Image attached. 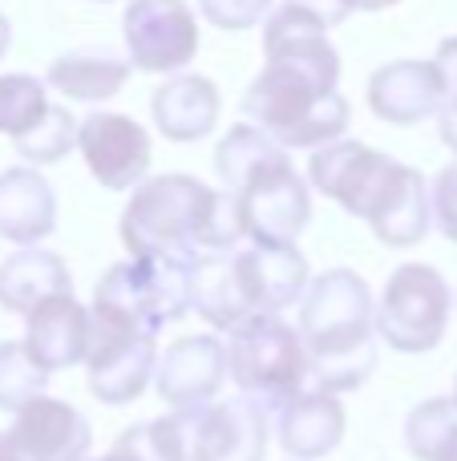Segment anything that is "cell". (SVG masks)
<instances>
[{
    "instance_id": "37",
    "label": "cell",
    "mask_w": 457,
    "mask_h": 461,
    "mask_svg": "<svg viewBox=\"0 0 457 461\" xmlns=\"http://www.w3.org/2000/svg\"><path fill=\"white\" fill-rule=\"evenodd\" d=\"M453 401H457V376H453Z\"/></svg>"
},
{
    "instance_id": "17",
    "label": "cell",
    "mask_w": 457,
    "mask_h": 461,
    "mask_svg": "<svg viewBox=\"0 0 457 461\" xmlns=\"http://www.w3.org/2000/svg\"><path fill=\"white\" fill-rule=\"evenodd\" d=\"M21 344L49 376L61 373V368L81 365L85 348H89V308L77 303L73 292L49 295L45 303H37V308L24 316Z\"/></svg>"
},
{
    "instance_id": "25",
    "label": "cell",
    "mask_w": 457,
    "mask_h": 461,
    "mask_svg": "<svg viewBox=\"0 0 457 461\" xmlns=\"http://www.w3.org/2000/svg\"><path fill=\"white\" fill-rule=\"evenodd\" d=\"M405 446L417 461H457V401L429 397L405 417Z\"/></svg>"
},
{
    "instance_id": "5",
    "label": "cell",
    "mask_w": 457,
    "mask_h": 461,
    "mask_svg": "<svg viewBox=\"0 0 457 461\" xmlns=\"http://www.w3.org/2000/svg\"><path fill=\"white\" fill-rule=\"evenodd\" d=\"M191 263L178 255H130L94 287V316L118 328L158 336L191 312Z\"/></svg>"
},
{
    "instance_id": "39",
    "label": "cell",
    "mask_w": 457,
    "mask_h": 461,
    "mask_svg": "<svg viewBox=\"0 0 457 461\" xmlns=\"http://www.w3.org/2000/svg\"><path fill=\"white\" fill-rule=\"evenodd\" d=\"M291 461H296V457H291Z\"/></svg>"
},
{
    "instance_id": "16",
    "label": "cell",
    "mask_w": 457,
    "mask_h": 461,
    "mask_svg": "<svg viewBox=\"0 0 457 461\" xmlns=\"http://www.w3.org/2000/svg\"><path fill=\"white\" fill-rule=\"evenodd\" d=\"M445 105V81L434 61H389L369 77V110L393 126H417Z\"/></svg>"
},
{
    "instance_id": "28",
    "label": "cell",
    "mask_w": 457,
    "mask_h": 461,
    "mask_svg": "<svg viewBox=\"0 0 457 461\" xmlns=\"http://www.w3.org/2000/svg\"><path fill=\"white\" fill-rule=\"evenodd\" d=\"M45 384H49V373L24 352L21 340H0V409L16 413L32 397H40Z\"/></svg>"
},
{
    "instance_id": "13",
    "label": "cell",
    "mask_w": 457,
    "mask_h": 461,
    "mask_svg": "<svg viewBox=\"0 0 457 461\" xmlns=\"http://www.w3.org/2000/svg\"><path fill=\"white\" fill-rule=\"evenodd\" d=\"M4 441L24 461H85L89 446H94V429L77 405L40 393L29 405L16 409Z\"/></svg>"
},
{
    "instance_id": "35",
    "label": "cell",
    "mask_w": 457,
    "mask_h": 461,
    "mask_svg": "<svg viewBox=\"0 0 457 461\" xmlns=\"http://www.w3.org/2000/svg\"><path fill=\"white\" fill-rule=\"evenodd\" d=\"M8 45H13V24H8V16L0 13V61H4Z\"/></svg>"
},
{
    "instance_id": "36",
    "label": "cell",
    "mask_w": 457,
    "mask_h": 461,
    "mask_svg": "<svg viewBox=\"0 0 457 461\" xmlns=\"http://www.w3.org/2000/svg\"><path fill=\"white\" fill-rule=\"evenodd\" d=\"M0 461H24V457L16 454V449L8 446V441H4V433H0Z\"/></svg>"
},
{
    "instance_id": "27",
    "label": "cell",
    "mask_w": 457,
    "mask_h": 461,
    "mask_svg": "<svg viewBox=\"0 0 457 461\" xmlns=\"http://www.w3.org/2000/svg\"><path fill=\"white\" fill-rule=\"evenodd\" d=\"M13 146H16V154H21L29 167H49V162H61L65 154L77 146V122H73V113L65 110V105L49 102V110L40 113V118L32 122L24 134H16Z\"/></svg>"
},
{
    "instance_id": "26",
    "label": "cell",
    "mask_w": 457,
    "mask_h": 461,
    "mask_svg": "<svg viewBox=\"0 0 457 461\" xmlns=\"http://www.w3.org/2000/svg\"><path fill=\"white\" fill-rule=\"evenodd\" d=\"M102 461H186L178 417L166 413V417H154V421L121 429Z\"/></svg>"
},
{
    "instance_id": "40",
    "label": "cell",
    "mask_w": 457,
    "mask_h": 461,
    "mask_svg": "<svg viewBox=\"0 0 457 461\" xmlns=\"http://www.w3.org/2000/svg\"><path fill=\"white\" fill-rule=\"evenodd\" d=\"M85 461H89V457H85Z\"/></svg>"
},
{
    "instance_id": "6",
    "label": "cell",
    "mask_w": 457,
    "mask_h": 461,
    "mask_svg": "<svg viewBox=\"0 0 457 461\" xmlns=\"http://www.w3.org/2000/svg\"><path fill=\"white\" fill-rule=\"evenodd\" d=\"M227 376L239 384L243 397L259 401L272 413L300 389H308V352L300 332L283 316H255L227 328Z\"/></svg>"
},
{
    "instance_id": "19",
    "label": "cell",
    "mask_w": 457,
    "mask_h": 461,
    "mask_svg": "<svg viewBox=\"0 0 457 461\" xmlns=\"http://www.w3.org/2000/svg\"><path fill=\"white\" fill-rule=\"evenodd\" d=\"M57 230V194L37 167L0 170V239L37 247Z\"/></svg>"
},
{
    "instance_id": "11",
    "label": "cell",
    "mask_w": 457,
    "mask_h": 461,
    "mask_svg": "<svg viewBox=\"0 0 457 461\" xmlns=\"http://www.w3.org/2000/svg\"><path fill=\"white\" fill-rule=\"evenodd\" d=\"M401 162L389 158L385 150H372L353 138H336L328 146H316L312 162H308V183L324 194V199L340 203L353 219H369L385 186L393 183Z\"/></svg>"
},
{
    "instance_id": "10",
    "label": "cell",
    "mask_w": 457,
    "mask_h": 461,
    "mask_svg": "<svg viewBox=\"0 0 457 461\" xmlns=\"http://www.w3.org/2000/svg\"><path fill=\"white\" fill-rule=\"evenodd\" d=\"M158 340L134 328H118L110 320H97L89 312V348H85V376L89 393L102 405H130L154 381Z\"/></svg>"
},
{
    "instance_id": "22",
    "label": "cell",
    "mask_w": 457,
    "mask_h": 461,
    "mask_svg": "<svg viewBox=\"0 0 457 461\" xmlns=\"http://www.w3.org/2000/svg\"><path fill=\"white\" fill-rule=\"evenodd\" d=\"M61 292H73V276L61 255L49 247H21L0 263V308L13 316H29L37 303Z\"/></svg>"
},
{
    "instance_id": "34",
    "label": "cell",
    "mask_w": 457,
    "mask_h": 461,
    "mask_svg": "<svg viewBox=\"0 0 457 461\" xmlns=\"http://www.w3.org/2000/svg\"><path fill=\"white\" fill-rule=\"evenodd\" d=\"M348 5H353V13L356 8H361V13H381V8H393L397 0H348Z\"/></svg>"
},
{
    "instance_id": "12",
    "label": "cell",
    "mask_w": 457,
    "mask_h": 461,
    "mask_svg": "<svg viewBox=\"0 0 457 461\" xmlns=\"http://www.w3.org/2000/svg\"><path fill=\"white\" fill-rule=\"evenodd\" d=\"M77 150L85 158L89 175L105 191H134L150 175L154 146L146 126L113 110H97L85 122H77Z\"/></svg>"
},
{
    "instance_id": "24",
    "label": "cell",
    "mask_w": 457,
    "mask_h": 461,
    "mask_svg": "<svg viewBox=\"0 0 457 461\" xmlns=\"http://www.w3.org/2000/svg\"><path fill=\"white\" fill-rule=\"evenodd\" d=\"M130 81V61L105 49H77L49 65V86L69 102H110Z\"/></svg>"
},
{
    "instance_id": "4",
    "label": "cell",
    "mask_w": 457,
    "mask_h": 461,
    "mask_svg": "<svg viewBox=\"0 0 457 461\" xmlns=\"http://www.w3.org/2000/svg\"><path fill=\"white\" fill-rule=\"evenodd\" d=\"M215 170L239 207L247 243H296L312 223V194L304 175L291 167L288 150L251 122L223 134Z\"/></svg>"
},
{
    "instance_id": "31",
    "label": "cell",
    "mask_w": 457,
    "mask_h": 461,
    "mask_svg": "<svg viewBox=\"0 0 457 461\" xmlns=\"http://www.w3.org/2000/svg\"><path fill=\"white\" fill-rule=\"evenodd\" d=\"M199 13L207 16L215 29L243 32V29H255V24L272 13V0H199Z\"/></svg>"
},
{
    "instance_id": "14",
    "label": "cell",
    "mask_w": 457,
    "mask_h": 461,
    "mask_svg": "<svg viewBox=\"0 0 457 461\" xmlns=\"http://www.w3.org/2000/svg\"><path fill=\"white\" fill-rule=\"evenodd\" d=\"M231 259H235V276H239L251 316L255 312L280 316V312L296 308L304 300L308 259L296 243H247V247H235Z\"/></svg>"
},
{
    "instance_id": "1",
    "label": "cell",
    "mask_w": 457,
    "mask_h": 461,
    "mask_svg": "<svg viewBox=\"0 0 457 461\" xmlns=\"http://www.w3.org/2000/svg\"><path fill=\"white\" fill-rule=\"evenodd\" d=\"M267 65L243 94V113L283 150H316L348 130V102L336 94L340 53L328 24L304 8H275L264 24Z\"/></svg>"
},
{
    "instance_id": "15",
    "label": "cell",
    "mask_w": 457,
    "mask_h": 461,
    "mask_svg": "<svg viewBox=\"0 0 457 461\" xmlns=\"http://www.w3.org/2000/svg\"><path fill=\"white\" fill-rule=\"evenodd\" d=\"M227 381V348L219 336H183L154 360V389L170 409H194L219 397Z\"/></svg>"
},
{
    "instance_id": "33",
    "label": "cell",
    "mask_w": 457,
    "mask_h": 461,
    "mask_svg": "<svg viewBox=\"0 0 457 461\" xmlns=\"http://www.w3.org/2000/svg\"><path fill=\"white\" fill-rule=\"evenodd\" d=\"M283 5L304 8V13H312L316 21H324L328 29H336V24L353 13V5H348V0H283Z\"/></svg>"
},
{
    "instance_id": "8",
    "label": "cell",
    "mask_w": 457,
    "mask_h": 461,
    "mask_svg": "<svg viewBox=\"0 0 457 461\" xmlns=\"http://www.w3.org/2000/svg\"><path fill=\"white\" fill-rule=\"evenodd\" d=\"M183 429L186 461H264L272 446L267 409L251 397L207 401L194 409H170Z\"/></svg>"
},
{
    "instance_id": "21",
    "label": "cell",
    "mask_w": 457,
    "mask_h": 461,
    "mask_svg": "<svg viewBox=\"0 0 457 461\" xmlns=\"http://www.w3.org/2000/svg\"><path fill=\"white\" fill-rule=\"evenodd\" d=\"M364 223L372 227V235L385 247H417L429 235V227H434L426 175L401 162L397 178L389 183V191L381 194V203L372 207V215Z\"/></svg>"
},
{
    "instance_id": "9",
    "label": "cell",
    "mask_w": 457,
    "mask_h": 461,
    "mask_svg": "<svg viewBox=\"0 0 457 461\" xmlns=\"http://www.w3.org/2000/svg\"><path fill=\"white\" fill-rule=\"evenodd\" d=\"M130 69L183 73L199 53V16L186 0H130L121 16Z\"/></svg>"
},
{
    "instance_id": "3",
    "label": "cell",
    "mask_w": 457,
    "mask_h": 461,
    "mask_svg": "<svg viewBox=\"0 0 457 461\" xmlns=\"http://www.w3.org/2000/svg\"><path fill=\"white\" fill-rule=\"evenodd\" d=\"M372 292L353 267H332L308 279L300 300V340L308 352V384L328 393H353L377 368V324Z\"/></svg>"
},
{
    "instance_id": "7",
    "label": "cell",
    "mask_w": 457,
    "mask_h": 461,
    "mask_svg": "<svg viewBox=\"0 0 457 461\" xmlns=\"http://www.w3.org/2000/svg\"><path fill=\"white\" fill-rule=\"evenodd\" d=\"M453 312V292L445 276L429 263H401L389 276L381 303L372 308V324L385 344L397 352H429L442 344L445 328H450Z\"/></svg>"
},
{
    "instance_id": "32",
    "label": "cell",
    "mask_w": 457,
    "mask_h": 461,
    "mask_svg": "<svg viewBox=\"0 0 457 461\" xmlns=\"http://www.w3.org/2000/svg\"><path fill=\"white\" fill-rule=\"evenodd\" d=\"M429 207H434V223L450 243H457V162L442 170L429 186Z\"/></svg>"
},
{
    "instance_id": "23",
    "label": "cell",
    "mask_w": 457,
    "mask_h": 461,
    "mask_svg": "<svg viewBox=\"0 0 457 461\" xmlns=\"http://www.w3.org/2000/svg\"><path fill=\"white\" fill-rule=\"evenodd\" d=\"M191 312H199L215 332H227L239 320L251 316L247 300H243L239 276H235L231 251L215 255H194L191 263Z\"/></svg>"
},
{
    "instance_id": "29",
    "label": "cell",
    "mask_w": 457,
    "mask_h": 461,
    "mask_svg": "<svg viewBox=\"0 0 457 461\" xmlns=\"http://www.w3.org/2000/svg\"><path fill=\"white\" fill-rule=\"evenodd\" d=\"M49 110V94L29 73H4L0 77V134L16 138Z\"/></svg>"
},
{
    "instance_id": "18",
    "label": "cell",
    "mask_w": 457,
    "mask_h": 461,
    "mask_svg": "<svg viewBox=\"0 0 457 461\" xmlns=\"http://www.w3.org/2000/svg\"><path fill=\"white\" fill-rule=\"evenodd\" d=\"M345 405L328 389H300L291 401L275 409V438L283 454L296 461H320L345 441Z\"/></svg>"
},
{
    "instance_id": "30",
    "label": "cell",
    "mask_w": 457,
    "mask_h": 461,
    "mask_svg": "<svg viewBox=\"0 0 457 461\" xmlns=\"http://www.w3.org/2000/svg\"><path fill=\"white\" fill-rule=\"evenodd\" d=\"M434 65L445 81V105H442V113H437V130H442V142L450 146L457 158V37H445L442 45H437Z\"/></svg>"
},
{
    "instance_id": "2",
    "label": "cell",
    "mask_w": 457,
    "mask_h": 461,
    "mask_svg": "<svg viewBox=\"0 0 457 461\" xmlns=\"http://www.w3.org/2000/svg\"><path fill=\"white\" fill-rule=\"evenodd\" d=\"M121 243L130 255H215L243 247L239 207L227 191L191 175H146L121 211Z\"/></svg>"
},
{
    "instance_id": "38",
    "label": "cell",
    "mask_w": 457,
    "mask_h": 461,
    "mask_svg": "<svg viewBox=\"0 0 457 461\" xmlns=\"http://www.w3.org/2000/svg\"><path fill=\"white\" fill-rule=\"evenodd\" d=\"M102 5H110V0H102Z\"/></svg>"
},
{
    "instance_id": "20",
    "label": "cell",
    "mask_w": 457,
    "mask_h": 461,
    "mask_svg": "<svg viewBox=\"0 0 457 461\" xmlns=\"http://www.w3.org/2000/svg\"><path fill=\"white\" fill-rule=\"evenodd\" d=\"M150 113L166 142H199L219 126V89L202 73H170L154 89Z\"/></svg>"
}]
</instances>
